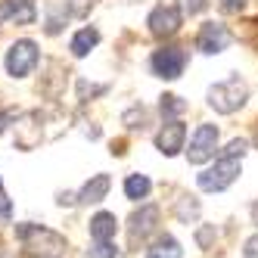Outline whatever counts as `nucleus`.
<instances>
[{
  "label": "nucleus",
  "instance_id": "f257e3e1",
  "mask_svg": "<svg viewBox=\"0 0 258 258\" xmlns=\"http://www.w3.org/2000/svg\"><path fill=\"white\" fill-rule=\"evenodd\" d=\"M16 236L22 249L34 258H56L66 252V236L41 224H16Z\"/></svg>",
  "mask_w": 258,
  "mask_h": 258
},
{
  "label": "nucleus",
  "instance_id": "f03ea898",
  "mask_svg": "<svg viewBox=\"0 0 258 258\" xmlns=\"http://www.w3.org/2000/svg\"><path fill=\"white\" fill-rule=\"evenodd\" d=\"M249 100V84L239 78V75H230L224 81H218L209 87V106L221 115H230L236 109H243Z\"/></svg>",
  "mask_w": 258,
  "mask_h": 258
},
{
  "label": "nucleus",
  "instance_id": "7ed1b4c3",
  "mask_svg": "<svg viewBox=\"0 0 258 258\" xmlns=\"http://www.w3.org/2000/svg\"><path fill=\"white\" fill-rule=\"evenodd\" d=\"M236 177H239V156H221L212 168H206L196 177V183H199V190H206V193H221V190H227Z\"/></svg>",
  "mask_w": 258,
  "mask_h": 258
},
{
  "label": "nucleus",
  "instance_id": "20e7f679",
  "mask_svg": "<svg viewBox=\"0 0 258 258\" xmlns=\"http://www.w3.org/2000/svg\"><path fill=\"white\" fill-rule=\"evenodd\" d=\"M94 0H47V34H56L66 19L87 16Z\"/></svg>",
  "mask_w": 258,
  "mask_h": 258
},
{
  "label": "nucleus",
  "instance_id": "39448f33",
  "mask_svg": "<svg viewBox=\"0 0 258 258\" xmlns=\"http://www.w3.org/2000/svg\"><path fill=\"white\" fill-rule=\"evenodd\" d=\"M187 69V50L183 47H162L153 53V72L165 81H174Z\"/></svg>",
  "mask_w": 258,
  "mask_h": 258
},
{
  "label": "nucleus",
  "instance_id": "423d86ee",
  "mask_svg": "<svg viewBox=\"0 0 258 258\" xmlns=\"http://www.w3.org/2000/svg\"><path fill=\"white\" fill-rule=\"evenodd\" d=\"M38 66V44L34 41H16L7 53V72L13 78H25Z\"/></svg>",
  "mask_w": 258,
  "mask_h": 258
},
{
  "label": "nucleus",
  "instance_id": "0eeeda50",
  "mask_svg": "<svg viewBox=\"0 0 258 258\" xmlns=\"http://www.w3.org/2000/svg\"><path fill=\"white\" fill-rule=\"evenodd\" d=\"M218 150V127L215 124H199L193 131V140H190V150H187V159L193 165H202L209 162Z\"/></svg>",
  "mask_w": 258,
  "mask_h": 258
},
{
  "label": "nucleus",
  "instance_id": "6e6552de",
  "mask_svg": "<svg viewBox=\"0 0 258 258\" xmlns=\"http://www.w3.org/2000/svg\"><path fill=\"white\" fill-rule=\"evenodd\" d=\"M183 22V10L180 7H156L150 13V19H146V25H150V31L156 34V38H171V34H177Z\"/></svg>",
  "mask_w": 258,
  "mask_h": 258
},
{
  "label": "nucleus",
  "instance_id": "1a4fd4ad",
  "mask_svg": "<svg viewBox=\"0 0 258 258\" xmlns=\"http://www.w3.org/2000/svg\"><path fill=\"white\" fill-rule=\"evenodd\" d=\"M230 41H233V34L227 31V25H221V22H206L199 28V34H196V50H202V53H221V50H227L230 47Z\"/></svg>",
  "mask_w": 258,
  "mask_h": 258
},
{
  "label": "nucleus",
  "instance_id": "9d476101",
  "mask_svg": "<svg viewBox=\"0 0 258 258\" xmlns=\"http://www.w3.org/2000/svg\"><path fill=\"white\" fill-rule=\"evenodd\" d=\"M183 140H187V124L183 121H168L156 134V146L162 156H177L183 150Z\"/></svg>",
  "mask_w": 258,
  "mask_h": 258
},
{
  "label": "nucleus",
  "instance_id": "9b49d317",
  "mask_svg": "<svg viewBox=\"0 0 258 258\" xmlns=\"http://www.w3.org/2000/svg\"><path fill=\"white\" fill-rule=\"evenodd\" d=\"M159 224V206H143L140 212L131 215V227H127V233H131V243L137 246V239L143 243L146 236H150Z\"/></svg>",
  "mask_w": 258,
  "mask_h": 258
},
{
  "label": "nucleus",
  "instance_id": "f8f14e48",
  "mask_svg": "<svg viewBox=\"0 0 258 258\" xmlns=\"http://www.w3.org/2000/svg\"><path fill=\"white\" fill-rule=\"evenodd\" d=\"M41 112H31L22 118V124H16V146L19 150H34L41 143Z\"/></svg>",
  "mask_w": 258,
  "mask_h": 258
},
{
  "label": "nucleus",
  "instance_id": "ddd939ff",
  "mask_svg": "<svg viewBox=\"0 0 258 258\" xmlns=\"http://www.w3.org/2000/svg\"><path fill=\"white\" fill-rule=\"evenodd\" d=\"M109 187H112V180H109V174H94L78 193V202H84V206H90V202H103Z\"/></svg>",
  "mask_w": 258,
  "mask_h": 258
},
{
  "label": "nucleus",
  "instance_id": "4468645a",
  "mask_svg": "<svg viewBox=\"0 0 258 258\" xmlns=\"http://www.w3.org/2000/svg\"><path fill=\"white\" fill-rule=\"evenodd\" d=\"M16 19V22H31L34 19V0H7L0 7V22Z\"/></svg>",
  "mask_w": 258,
  "mask_h": 258
},
{
  "label": "nucleus",
  "instance_id": "2eb2a0df",
  "mask_svg": "<svg viewBox=\"0 0 258 258\" xmlns=\"http://www.w3.org/2000/svg\"><path fill=\"white\" fill-rule=\"evenodd\" d=\"M118 230V218L112 212H97L90 218V236L94 239H112Z\"/></svg>",
  "mask_w": 258,
  "mask_h": 258
},
{
  "label": "nucleus",
  "instance_id": "dca6fc26",
  "mask_svg": "<svg viewBox=\"0 0 258 258\" xmlns=\"http://www.w3.org/2000/svg\"><path fill=\"white\" fill-rule=\"evenodd\" d=\"M146 258H183V249H180V243L174 236H159L156 243L146 249Z\"/></svg>",
  "mask_w": 258,
  "mask_h": 258
},
{
  "label": "nucleus",
  "instance_id": "f3484780",
  "mask_svg": "<svg viewBox=\"0 0 258 258\" xmlns=\"http://www.w3.org/2000/svg\"><path fill=\"white\" fill-rule=\"evenodd\" d=\"M100 44V31L97 28H81L75 38H72V44H69V50L75 53V56H87L90 50H94Z\"/></svg>",
  "mask_w": 258,
  "mask_h": 258
},
{
  "label": "nucleus",
  "instance_id": "a211bd4d",
  "mask_svg": "<svg viewBox=\"0 0 258 258\" xmlns=\"http://www.w3.org/2000/svg\"><path fill=\"white\" fill-rule=\"evenodd\" d=\"M150 190H153V183H150V177H146V174H131V177H127L124 180V196L127 199H146V196H150Z\"/></svg>",
  "mask_w": 258,
  "mask_h": 258
},
{
  "label": "nucleus",
  "instance_id": "6ab92c4d",
  "mask_svg": "<svg viewBox=\"0 0 258 258\" xmlns=\"http://www.w3.org/2000/svg\"><path fill=\"white\" fill-rule=\"evenodd\" d=\"M159 109H162V115H165V118L177 121L183 112H187V103H183L177 94H165V97H162V103H159Z\"/></svg>",
  "mask_w": 258,
  "mask_h": 258
},
{
  "label": "nucleus",
  "instance_id": "aec40b11",
  "mask_svg": "<svg viewBox=\"0 0 258 258\" xmlns=\"http://www.w3.org/2000/svg\"><path fill=\"white\" fill-rule=\"evenodd\" d=\"M174 215H177V221H183V224L196 221V218H199V199H196V196H183V199L177 202Z\"/></svg>",
  "mask_w": 258,
  "mask_h": 258
},
{
  "label": "nucleus",
  "instance_id": "412c9836",
  "mask_svg": "<svg viewBox=\"0 0 258 258\" xmlns=\"http://www.w3.org/2000/svg\"><path fill=\"white\" fill-rule=\"evenodd\" d=\"M87 255H90V258H115L118 252H115V246H112V239H94V246H90Z\"/></svg>",
  "mask_w": 258,
  "mask_h": 258
},
{
  "label": "nucleus",
  "instance_id": "4be33fe9",
  "mask_svg": "<svg viewBox=\"0 0 258 258\" xmlns=\"http://www.w3.org/2000/svg\"><path fill=\"white\" fill-rule=\"evenodd\" d=\"M215 236H218L215 224H202V227L196 230V243H199V249H212V243H215Z\"/></svg>",
  "mask_w": 258,
  "mask_h": 258
},
{
  "label": "nucleus",
  "instance_id": "5701e85b",
  "mask_svg": "<svg viewBox=\"0 0 258 258\" xmlns=\"http://www.w3.org/2000/svg\"><path fill=\"white\" fill-rule=\"evenodd\" d=\"M209 7V0H180V10L187 13V16H196V13H202Z\"/></svg>",
  "mask_w": 258,
  "mask_h": 258
},
{
  "label": "nucleus",
  "instance_id": "b1692460",
  "mask_svg": "<svg viewBox=\"0 0 258 258\" xmlns=\"http://www.w3.org/2000/svg\"><path fill=\"white\" fill-rule=\"evenodd\" d=\"M246 150H249V143H246L243 137H239V140H230V143H227L224 156H239V159H243V156H246Z\"/></svg>",
  "mask_w": 258,
  "mask_h": 258
},
{
  "label": "nucleus",
  "instance_id": "393cba45",
  "mask_svg": "<svg viewBox=\"0 0 258 258\" xmlns=\"http://www.w3.org/2000/svg\"><path fill=\"white\" fill-rule=\"evenodd\" d=\"M246 4H249V0H218L221 13H243V10H246Z\"/></svg>",
  "mask_w": 258,
  "mask_h": 258
},
{
  "label": "nucleus",
  "instance_id": "a878e982",
  "mask_svg": "<svg viewBox=\"0 0 258 258\" xmlns=\"http://www.w3.org/2000/svg\"><path fill=\"white\" fill-rule=\"evenodd\" d=\"M13 215V206H10V196L4 193V180H0V218H10Z\"/></svg>",
  "mask_w": 258,
  "mask_h": 258
},
{
  "label": "nucleus",
  "instance_id": "bb28decb",
  "mask_svg": "<svg viewBox=\"0 0 258 258\" xmlns=\"http://www.w3.org/2000/svg\"><path fill=\"white\" fill-rule=\"evenodd\" d=\"M243 258H258V233L246 239V249H243Z\"/></svg>",
  "mask_w": 258,
  "mask_h": 258
},
{
  "label": "nucleus",
  "instance_id": "cd10ccee",
  "mask_svg": "<svg viewBox=\"0 0 258 258\" xmlns=\"http://www.w3.org/2000/svg\"><path fill=\"white\" fill-rule=\"evenodd\" d=\"M13 118V112H0V131H4V127H7V121Z\"/></svg>",
  "mask_w": 258,
  "mask_h": 258
},
{
  "label": "nucleus",
  "instance_id": "c85d7f7f",
  "mask_svg": "<svg viewBox=\"0 0 258 258\" xmlns=\"http://www.w3.org/2000/svg\"><path fill=\"white\" fill-rule=\"evenodd\" d=\"M252 221L258 224V202H252Z\"/></svg>",
  "mask_w": 258,
  "mask_h": 258
}]
</instances>
